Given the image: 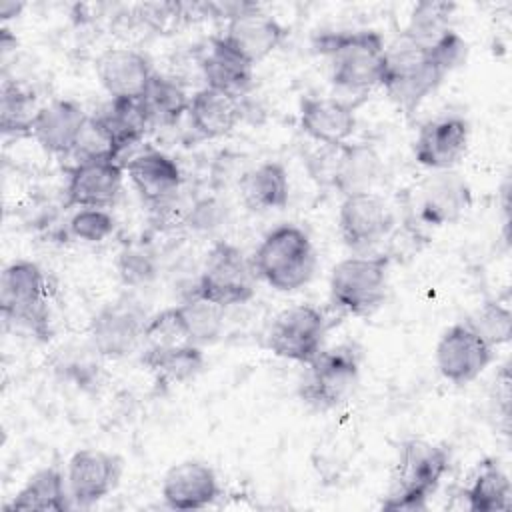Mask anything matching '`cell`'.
<instances>
[{
    "instance_id": "1",
    "label": "cell",
    "mask_w": 512,
    "mask_h": 512,
    "mask_svg": "<svg viewBox=\"0 0 512 512\" xmlns=\"http://www.w3.org/2000/svg\"><path fill=\"white\" fill-rule=\"evenodd\" d=\"M314 48L330 60L332 84L348 94H366L380 86L384 38L376 30L322 32Z\"/></svg>"
},
{
    "instance_id": "2",
    "label": "cell",
    "mask_w": 512,
    "mask_h": 512,
    "mask_svg": "<svg viewBox=\"0 0 512 512\" xmlns=\"http://www.w3.org/2000/svg\"><path fill=\"white\" fill-rule=\"evenodd\" d=\"M444 76L446 74L432 58L430 46L404 32L384 50L380 86L406 116H412L418 110V106L440 86Z\"/></svg>"
},
{
    "instance_id": "3",
    "label": "cell",
    "mask_w": 512,
    "mask_h": 512,
    "mask_svg": "<svg viewBox=\"0 0 512 512\" xmlns=\"http://www.w3.org/2000/svg\"><path fill=\"white\" fill-rule=\"evenodd\" d=\"M448 468L450 454L446 448L420 438L402 442L394 472V488L382 502V510H426L428 498L436 492Z\"/></svg>"
},
{
    "instance_id": "4",
    "label": "cell",
    "mask_w": 512,
    "mask_h": 512,
    "mask_svg": "<svg viewBox=\"0 0 512 512\" xmlns=\"http://www.w3.org/2000/svg\"><path fill=\"white\" fill-rule=\"evenodd\" d=\"M256 276L280 292L302 288L314 274L316 256L308 234L294 226L282 224L270 230L252 256Z\"/></svg>"
},
{
    "instance_id": "5",
    "label": "cell",
    "mask_w": 512,
    "mask_h": 512,
    "mask_svg": "<svg viewBox=\"0 0 512 512\" xmlns=\"http://www.w3.org/2000/svg\"><path fill=\"white\" fill-rule=\"evenodd\" d=\"M0 310L6 322L24 326L40 340L50 338L48 282L38 264L14 260L2 272Z\"/></svg>"
},
{
    "instance_id": "6",
    "label": "cell",
    "mask_w": 512,
    "mask_h": 512,
    "mask_svg": "<svg viewBox=\"0 0 512 512\" xmlns=\"http://www.w3.org/2000/svg\"><path fill=\"white\" fill-rule=\"evenodd\" d=\"M390 258L352 256L338 262L330 274V300L350 316H370L386 298Z\"/></svg>"
},
{
    "instance_id": "7",
    "label": "cell",
    "mask_w": 512,
    "mask_h": 512,
    "mask_svg": "<svg viewBox=\"0 0 512 512\" xmlns=\"http://www.w3.org/2000/svg\"><path fill=\"white\" fill-rule=\"evenodd\" d=\"M360 376V354L350 344L320 350L308 362V374L300 384V396L316 410L342 404L356 388Z\"/></svg>"
},
{
    "instance_id": "8",
    "label": "cell",
    "mask_w": 512,
    "mask_h": 512,
    "mask_svg": "<svg viewBox=\"0 0 512 512\" xmlns=\"http://www.w3.org/2000/svg\"><path fill=\"white\" fill-rule=\"evenodd\" d=\"M254 266L230 242H216L206 254L194 292L222 308L244 304L254 296Z\"/></svg>"
},
{
    "instance_id": "9",
    "label": "cell",
    "mask_w": 512,
    "mask_h": 512,
    "mask_svg": "<svg viewBox=\"0 0 512 512\" xmlns=\"http://www.w3.org/2000/svg\"><path fill=\"white\" fill-rule=\"evenodd\" d=\"M146 312L128 296L104 304L90 320L88 334L92 348L104 358H124L144 340Z\"/></svg>"
},
{
    "instance_id": "10",
    "label": "cell",
    "mask_w": 512,
    "mask_h": 512,
    "mask_svg": "<svg viewBox=\"0 0 512 512\" xmlns=\"http://www.w3.org/2000/svg\"><path fill=\"white\" fill-rule=\"evenodd\" d=\"M324 334L322 312L310 304H298L274 318L268 330V348L280 358L308 364L322 350Z\"/></svg>"
},
{
    "instance_id": "11",
    "label": "cell",
    "mask_w": 512,
    "mask_h": 512,
    "mask_svg": "<svg viewBox=\"0 0 512 512\" xmlns=\"http://www.w3.org/2000/svg\"><path fill=\"white\" fill-rule=\"evenodd\" d=\"M494 348L464 320L452 324L436 344L440 374L458 386L476 380L492 362Z\"/></svg>"
},
{
    "instance_id": "12",
    "label": "cell",
    "mask_w": 512,
    "mask_h": 512,
    "mask_svg": "<svg viewBox=\"0 0 512 512\" xmlns=\"http://www.w3.org/2000/svg\"><path fill=\"white\" fill-rule=\"evenodd\" d=\"M122 458L100 450V448H82L72 454L66 470V484L70 498L76 506L88 508L112 490H116L122 478Z\"/></svg>"
},
{
    "instance_id": "13",
    "label": "cell",
    "mask_w": 512,
    "mask_h": 512,
    "mask_svg": "<svg viewBox=\"0 0 512 512\" xmlns=\"http://www.w3.org/2000/svg\"><path fill=\"white\" fill-rule=\"evenodd\" d=\"M394 218L388 204L374 192L344 196L338 210V232L342 242L356 252L368 250L392 230Z\"/></svg>"
},
{
    "instance_id": "14",
    "label": "cell",
    "mask_w": 512,
    "mask_h": 512,
    "mask_svg": "<svg viewBox=\"0 0 512 512\" xmlns=\"http://www.w3.org/2000/svg\"><path fill=\"white\" fill-rule=\"evenodd\" d=\"M470 126L462 116L424 122L414 140V158L430 170H452L468 152Z\"/></svg>"
},
{
    "instance_id": "15",
    "label": "cell",
    "mask_w": 512,
    "mask_h": 512,
    "mask_svg": "<svg viewBox=\"0 0 512 512\" xmlns=\"http://www.w3.org/2000/svg\"><path fill=\"white\" fill-rule=\"evenodd\" d=\"M284 26L258 4H250L244 12L232 16L226 24L222 40L238 56H242L252 66L272 54L284 40Z\"/></svg>"
},
{
    "instance_id": "16",
    "label": "cell",
    "mask_w": 512,
    "mask_h": 512,
    "mask_svg": "<svg viewBox=\"0 0 512 512\" xmlns=\"http://www.w3.org/2000/svg\"><path fill=\"white\" fill-rule=\"evenodd\" d=\"M96 76L112 100H140L154 70L134 48H108L96 58Z\"/></svg>"
},
{
    "instance_id": "17",
    "label": "cell",
    "mask_w": 512,
    "mask_h": 512,
    "mask_svg": "<svg viewBox=\"0 0 512 512\" xmlns=\"http://www.w3.org/2000/svg\"><path fill=\"white\" fill-rule=\"evenodd\" d=\"M124 166L116 160L78 162L68 178L66 206L108 208L122 190Z\"/></svg>"
},
{
    "instance_id": "18",
    "label": "cell",
    "mask_w": 512,
    "mask_h": 512,
    "mask_svg": "<svg viewBox=\"0 0 512 512\" xmlns=\"http://www.w3.org/2000/svg\"><path fill=\"white\" fill-rule=\"evenodd\" d=\"M88 120L90 116L78 102L56 98L46 106H40L32 124V136L46 152L68 156L72 154Z\"/></svg>"
},
{
    "instance_id": "19",
    "label": "cell",
    "mask_w": 512,
    "mask_h": 512,
    "mask_svg": "<svg viewBox=\"0 0 512 512\" xmlns=\"http://www.w3.org/2000/svg\"><path fill=\"white\" fill-rule=\"evenodd\" d=\"M220 494L216 472L198 460L174 464L162 480V498L174 510H200Z\"/></svg>"
},
{
    "instance_id": "20",
    "label": "cell",
    "mask_w": 512,
    "mask_h": 512,
    "mask_svg": "<svg viewBox=\"0 0 512 512\" xmlns=\"http://www.w3.org/2000/svg\"><path fill=\"white\" fill-rule=\"evenodd\" d=\"M470 204V186L452 170H440L438 174L426 178L420 186L418 212L420 218L430 226H444L460 220Z\"/></svg>"
},
{
    "instance_id": "21",
    "label": "cell",
    "mask_w": 512,
    "mask_h": 512,
    "mask_svg": "<svg viewBox=\"0 0 512 512\" xmlns=\"http://www.w3.org/2000/svg\"><path fill=\"white\" fill-rule=\"evenodd\" d=\"M300 128L312 140L336 148L354 134V108L340 98L304 96L300 100Z\"/></svg>"
},
{
    "instance_id": "22",
    "label": "cell",
    "mask_w": 512,
    "mask_h": 512,
    "mask_svg": "<svg viewBox=\"0 0 512 512\" xmlns=\"http://www.w3.org/2000/svg\"><path fill=\"white\" fill-rule=\"evenodd\" d=\"M122 166L142 200L154 206H162L174 198L182 182L178 164L160 150H144Z\"/></svg>"
},
{
    "instance_id": "23",
    "label": "cell",
    "mask_w": 512,
    "mask_h": 512,
    "mask_svg": "<svg viewBox=\"0 0 512 512\" xmlns=\"http://www.w3.org/2000/svg\"><path fill=\"white\" fill-rule=\"evenodd\" d=\"M336 156L330 166V182L342 194L370 192L374 182L382 174V160L374 146L366 142L358 144H340L334 148Z\"/></svg>"
},
{
    "instance_id": "24",
    "label": "cell",
    "mask_w": 512,
    "mask_h": 512,
    "mask_svg": "<svg viewBox=\"0 0 512 512\" xmlns=\"http://www.w3.org/2000/svg\"><path fill=\"white\" fill-rule=\"evenodd\" d=\"M208 88L226 92L230 96H244L254 82L252 64L226 46L222 38H212L206 56L200 62Z\"/></svg>"
},
{
    "instance_id": "25",
    "label": "cell",
    "mask_w": 512,
    "mask_h": 512,
    "mask_svg": "<svg viewBox=\"0 0 512 512\" xmlns=\"http://www.w3.org/2000/svg\"><path fill=\"white\" fill-rule=\"evenodd\" d=\"M188 116L202 138H220L238 124L242 108L236 96L204 86L190 98Z\"/></svg>"
},
{
    "instance_id": "26",
    "label": "cell",
    "mask_w": 512,
    "mask_h": 512,
    "mask_svg": "<svg viewBox=\"0 0 512 512\" xmlns=\"http://www.w3.org/2000/svg\"><path fill=\"white\" fill-rule=\"evenodd\" d=\"M240 194L244 204L254 212L282 210L290 196L286 168L274 160L258 164L240 178Z\"/></svg>"
},
{
    "instance_id": "27",
    "label": "cell",
    "mask_w": 512,
    "mask_h": 512,
    "mask_svg": "<svg viewBox=\"0 0 512 512\" xmlns=\"http://www.w3.org/2000/svg\"><path fill=\"white\" fill-rule=\"evenodd\" d=\"M70 492L66 478L56 466L34 472L26 484L18 490L6 512L16 510H40V512H64L70 508Z\"/></svg>"
},
{
    "instance_id": "28",
    "label": "cell",
    "mask_w": 512,
    "mask_h": 512,
    "mask_svg": "<svg viewBox=\"0 0 512 512\" xmlns=\"http://www.w3.org/2000/svg\"><path fill=\"white\" fill-rule=\"evenodd\" d=\"M142 364L156 376L158 384H182L192 380L204 368L202 346H148L142 354Z\"/></svg>"
},
{
    "instance_id": "29",
    "label": "cell",
    "mask_w": 512,
    "mask_h": 512,
    "mask_svg": "<svg viewBox=\"0 0 512 512\" xmlns=\"http://www.w3.org/2000/svg\"><path fill=\"white\" fill-rule=\"evenodd\" d=\"M92 118L110 140L116 158L132 144H138L150 128L140 100H110V104Z\"/></svg>"
},
{
    "instance_id": "30",
    "label": "cell",
    "mask_w": 512,
    "mask_h": 512,
    "mask_svg": "<svg viewBox=\"0 0 512 512\" xmlns=\"http://www.w3.org/2000/svg\"><path fill=\"white\" fill-rule=\"evenodd\" d=\"M140 104L144 108L150 128L172 126L184 112H188L190 98L176 80L154 72L144 94L140 96Z\"/></svg>"
},
{
    "instance_id": "31",
    "label": "cell",
    "mask_w": 512,
    "mask_h": 512,
    "mask_svg": "<svg viewBox=\"0 0 512 512\" xmlns=\"http://www.w3.org/2000/svg\"><path fill=\"white\" fill-rule=\"evenodd\" d=\"M472 512H500L510 508V480L494 460H484L464 492Z\"/></svg>"
},
{
    "instance_id": "32",
    "label": "cell",
    "mask_w": 512,
    "mask_h": 512,
    "mask_svg": "<svg viewBox=\"0 0 512 512\" xmlns=\"http://www.w3.org/2000/svg\"><path fill=\"white\" fill-rule=\"evenodd\" d=\"M178 310H180L190 344L204 346L218 340L224 326L226 308L198 296L192 290V294L182 304H178Z\"/></svg>"
},
{
    "instance_id": "33",
    "label": "cell",
    "mask_w": 512,
    "mask_h": 512,
    "mask_svg": "<svg viewBox=\"0 0 512 512\" xmlns=\"http://www.w3.org/2000/svg\"><path fill=\"white\" fill-rule=\"evenodd\" d=\"M36 98L30 90L18 82L6 80L0 92V128L2 132L14 136H32V124L38 114Z\"/></svg>"
},
{
    "instance_id": "34",
    "label": "cell",
    "mask_w": 512,
    "mask_h": 512,
    "mask_svg": "<svg viewBox=\"0 0 512 512\" xmlns=\"http://www.w3.org/2000/svg\"><path fill=\"white\" fill-rule=\"evenodd\" d=\"M456 10L452 2L424 0L412 8L404 34L412 36L422 44H432L440 34L450 30V16Z\"/></svg>"
},
{
    "instance_id": "35",
    "label": "cell",
    "mask_w": 512,
    "mask_h": 512,
    "mask_svg": "<svg viewBox=\"0 0 512 512\" xmlns=\"http://www.w3.org/2000/svg\"><path fill=\"white\" fill-rule=\"evenodd\" d=\"M464 322L474 328L492 348L506 344L512 334V314L504 304L496 300H486Z\"/></svg>"
},
{
    "instance_id": "36",
    "label": "cell",
    "mask_w": 512,
    "mask_h": 512,
    "mask_svg": "<svg viewBox=\"0 0 512 512\" xmlns=\"http://www.w3.org/2000/svg\"><path fill=\"white\" fill-rule=\"evenodd\" d=\"M116 270L124 286L140 288L150 284L158 274L156 258L140 246H124L116 258Z\"/></svg>"
},
{
    "instance_id": "37",
    "label": "cell",
    "mask_w": 512,
    "mask_h": 512,
    "mask_svg": "<svg viewBox=\"0 0 512 512\" xmlns=\"http://www.w3.org/2000/svg\"><path fill=\"white\" fill-rule=\"evenodd\" d=\"M144 340L148 342V346L186 344L188 334H186L178 306L166 308L160 314L148 318V322L144 326Z\"/></svg>"
},
{
    "instance_id": "38",
    "label": "cell",
    "mask_w": 512,
    "mask_h": 512,
    "mask_svg": "<svg viewBox=\"0 0 512 512\" xmlns=\"http://www.w3.org/2000/svg\"><path fill=\"white\" fill-rule=\"evenodd\" d=\"M114 218L104 208H80L70 218V232L84 242H102L114 232Z\"/></svg>"
},
{
    "instance_id": "39",
    "label": "cell",
    "mask_w": 512,
    "mask_h": 512,
    "mask_svg": "<svg viewBox=\"0 0 512 512\" xmlns=\"http://www.w3.org/2000/svg\"><path fill=\"white\" fill-rule=\"evenodd\" d=\"M430 46V52H432V58L436 60V64L440 66V70L444 74L452 72L454 68L462 66L466 62V56H468V42L458 34L454 32L452 28L446 30L444 34H440Z\"/></svg>"
},
{
    "instance_id": "40",
    "label": "cell",
    "mask_w": 512,
    "mask_h": 512,
    "mask_svg": "<svg viewBox=\"0 0 512 512\" xmlns=\"http://www.w3.org/2000/svg\"><path fill=\"white\" fill-rule=\"evenodd\" d=\"M24 4L22 2H12V0H4L0 2V18L2 20H10L14 16H18L22 12Z\"/></svg>"
},
{
    "instance_id": "41",
    "label": "cell",
    "mask_w": 512,
    "mask_h": 512,
    "mask_svg": "<svg viewBox=\"0 0 512 512\" xmlns=\"http://www.w3.org/2000/svg\"><path fill=\"white\" fill-rule=\"evenodd\" d=\"M0 48H2L4 54L10 52L12 48H16V36H12L8 28H2V30H0Z\"/></svg>"
}]
</instances>
